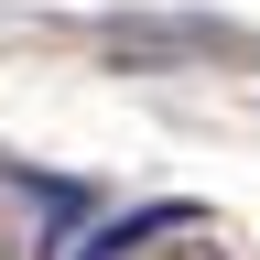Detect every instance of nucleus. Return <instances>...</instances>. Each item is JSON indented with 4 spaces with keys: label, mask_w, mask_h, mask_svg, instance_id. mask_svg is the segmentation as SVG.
<instances>
[{
    "label": "nucleus",
    "mask_w": 260,
    "mask_h": 260,
    "mask_svg": "<svg viewBox=\"0 0 260 260\" xmlns=\"http://www.w3.org/2000/svg\"><path fill=\"white\" fill-rule=\"evenodd\" d=\"M98 44L119 65H217V54H239V32L228 22H109Z\"/></svg>",
    "instance_id": "nucleus-1"
},
{
    "label": "nucleus",
    "mask_w": 260,
    "mask_h": 260,
    "mask_svg": "<svg viewBox=\"0 0 260 260\" xmlns=\"http://www.w3.org/2000/svg\"><path fill=\"white\" fill-rule=\"evenodd\" d=\"M152 239H206V206H184V195H174V206H141V217H109V228H98V239H87L76 260H141Z\"/></svg>",
    "instance_id": "nucleus-2"
},
{
    "label": "nucleus",
    "mask_w": 260,
    "mask_h": 260,
    "mask_svg": "<svg viewBox=\"0 0 260 260\" xmlns=\"http://www.w3.org/2000/svg\"><path fill=\"white\" fill-rule=\"evenodd\" d=\"M0 260H11V249H0Z\"/></svg>",
    "instance_id": "nucleus-3"
}]
</instances>
